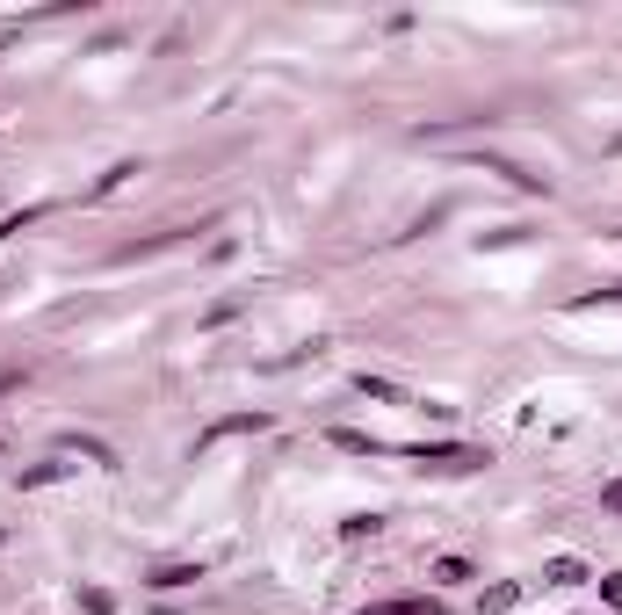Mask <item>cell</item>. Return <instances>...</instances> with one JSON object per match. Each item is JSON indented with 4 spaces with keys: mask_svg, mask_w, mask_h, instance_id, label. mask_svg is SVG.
I'll list each match as a JSON object with an SVG mask.
<instances>
[{
    "mask_svg": "<svg viewBox=\"0 0 622 615\" xmlns=\"http://www.w3.org/2000/svg\"><path fill=\"white\" fill-rule=\"evenodd\" d=\"M406 456H413V464H434V471H478V464H485V449H463V442H442V449L420 442V449H406Z\"/></svg>",
    "mask_w": 622,
    "mask_h": 615,
    "instance_id": "cell-1",
    "label": "cell"
},
{
    "mask_svg": "<svg viewBox=\"0 0 622 615\" xmlns=\"http://www.w3.org/2000/svg\"><path fill=\"white\" fill-rule=\"evenodd\" d=\"M246 427H268V413H232V420H217L210 435L196 442V449H210V442H225V435H246Z\"/></svg>",
    "mask_w": 622,
    "mask_h": 615,
    "instance_id": "cell-2",
    "label": "cell"
},
{
    "mask_svg": "<svg viewBox=\"0 0 622 615\" xmlns=\"http://www.w3.org/2000/svg\"><path fill=\"white\" fill-rule=\"evenodd\" d=\"M196 579H203V565H160V572H152V587L174 594V587H196Z\"/></svg>",
    "mask_w": 622,
    "mask_h": 615,
    "instance_id": "cell-3",
    "label": "cell"
},
{
    "mask_svg": "<svg viewBox=\"0 0 622 615\" xmlns=\"http://www.w3.org/2000/svg\"><path fill=\"white\" fill-rule=\"evenodd\" d=\"M362 615H442V601H369Z\"/></svg>",
    "mask_w": 622,
    "mask_h": 615,
    "instance_id": "cell-4",
    "label": "cell"
},
{
    "mask_svg": "<svg viewBox=\"0 0 622 615\" xmlns=\"http://www.w3.org/2000/svg\"><path fill=\"white\" fill-rule=\"evenodd\" d=\"M543 579H550V587H579L586 565H579V558H550V572H543Z\"/></svg>",
    "mask_w": 622,
    "mask_h": 615,
    "instance_id": "cell-5",
    "label": "cell"
},
{
    "mask_svg": "<svg viewBox=\"0 0 622 615\" xmlns=\"http://www.w3.org/2000/svg\"><path fill=\"white\" fill-rule=\"evenodd\" d=\"M384 529V514H348V521H340V536H377Z\"/></svg>",
    "mask_w": 622,
    "mask_h": 615,
    "instance_id": "cell-6",
    "label": "cell"
},
{
    "mask_svg": "<svg viewBox=\"0 0 622 615\" xmlns=\"http://www.w3.org/2000/svg\"><path fill=\"white\" fill-rule=\"evenodd\" d=\"M586 304H622V283H601V290H586V297H572V312H586Z\"/></svg>",
    "mask_w": 622,
    "mask_h": 615,
    "instance_id": "cell-7",
    "label": "cell"
},
{
    "mask_svg": "<svg viewBox=\"0 0 622 615\" xmlns=\"http://www.w3.org/2000/svg\"><path fill=\"white\" fill-rule=\"evenodd\" d=\"M434 579H449V587H463V579H471V565H463V558H442V565H434Z\"/></svg>",
    "mask_w": 622,
    "mask_h": 615,
    "instance_id": "cell-8",
    "label": "cell"
},
{
    "mask_svg": "<svg viewBox=\"0 0 622 615\" xmlns=\"http://www.w3.org/2000/svg\"><path fill=\"white\" fill-rule=\"evenodd\" d=\"M601 601H615V608H622V572H608V579H601Z\"/></svg>",
    "mask_w": 622,
    "mask_h": 615,
    "instance_id": "cell-9",
    "label": "cell"
},
{
    "mask_svg": "<svg viewBox=\"0 0 622 615\" xmlns=\"http://www.w3.org/2000/svg\"><path fill=\"white\" fill-rule=\"evenodd\" d=\"M601 507H608V514H622V478H615V485H601Z\"/></svg>",
    "mask_w": 622,
    "mask_h": 615,
    "instance_id": "cell-10",
    "label": "cell"
}]
</instances>
